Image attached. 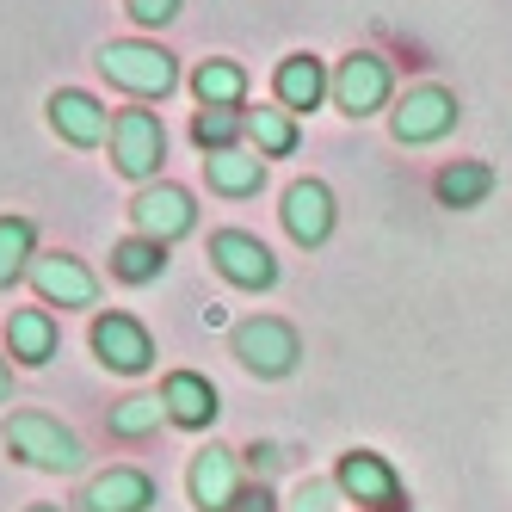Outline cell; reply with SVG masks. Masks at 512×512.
I'll list each match as a JSON object with an SVG mask.
<instances>
[{
    "instance_id": "7402d4cb",
    "label": "cell",
    "mask_w": 512,
    "mask_h": 512,
    "mask_svg": "<svg viewBox=\"0 0 512 512\" xmlns=\"http://www.w3.org/2000/svg\"><path fill=\"white\" fill-rule=\"evenodd\" d=\"M31 260H38V223L31 216H0V290L31 278Z\"/></svg>"
},
{
    "instance_id": "1f68e13d",
    "label": "cell",
    "mask_w": 512,
    "mask_h": 512,
    "mask_svg": "<svg viewBox=\"0 0 512 512\" xmlns=\"http://www.w3.org/2000/svg\"><path fill=\"white\" fill-rule=\"evenodd\" d=\"M25 512H62V506H25Z\"/></svg>"
},
{
    "instance_id": "3957f363",
    "label": "cell",
    "mask_w": 512,
    "mask_h": 512,
    "mask_svg": "<svg viewBox=\"0 0 512 512\" xmlns=\"http://www.w3.org/2000/svg\"><path fill=\"white\" fill-rule=\"evenodd\" d=\"M235 358L247 364L253 377L278 383V377L297 371V358H303V334H297L290 321H278V315H253V321H241V327H235Z\"/></svg>"
},
{
    "instance_id": "ac0fdd59",
    "label": "cell",
    "mask_w": 512,
    "mask_h": 512,
    "mask_svg": "<svg viewBox=\"0 0 512 512\" xmlns=\"http://www.w3.org/2000/svg\"><path fill=\"white\" fill-rule=\"evenodd\" d=\"M56 340H62V327H56V315L50 309H13V321H7V352L19 358V364H50L56 358Z\"/></svg>"
},
{
    "instance_id": "4316f807",
    "label": "cell",
    "mask_w": 512,
    "mask_h": 512,
    "mask_svg": "<svg viewBox=\"0 0 512 512\" xmlns=\"http://www.w3.org/2000/svg\"><path fill=\"white\" fill-rule=\"evenodd\" d=\"M284 512H340V488H334V475H315V482H303L297 494H290Z\"/></svg>"
},
{
    "instance_id": "6da1fadb",
    "label": "cell",
    "mask_w": 512,
    "mask_h": 512,
    "mask_svg": "<svg viewBox=\"0 0 512 512\" xmlns=\"http://www.w3.org/2000/svg\"><path fill=\"white\" fill-rule=\"evenodd\" d=\"M99 75L124 93H136V99H167L179 87V62L149 38H112L99 50Z\"/></svg>"
},
{
    "instance_id": "277c9868",
    "label": "cell",
    "mask_w": 512,
    "mask_h": 512,
    "mask_svg": "<svg viewBox=\"0 0 512 512\" xmlns=\"http://www.w3.org/2000/svg\"><path fill=\"white\" fill-rule=\"evenodd\" d=\"M161 161H167V130H161V118L142 112V105L118 112L112 118V167L124 179H142V186H149V179L161 173Z\"/></svg>"
},
{
    "instance_id": "ffe728a7",
    "label": "cell",
    "mask_w": 512,
    "mask_h": 512,
    "mask_svg": "<svg viewBox=\"0 0 512 512\" xmlns=\"http://www.w3.org/2000/svg\"><path fill=\"white\" fill-rule=\"evenodd\" d=\"M204 179H210L216 198H253V192L266 186V161L253 155V149H223V155L204 161Z\"/></svg>"
},
{
    "instance_id": "e0dca14e",
    "label": "cell",
    "mask_w": 512,
    "mask_h": 512,
    "mask_svg": "<svg viewBox=\"0 0 512 512\" xmlns=\"http://www.w3.org/2000/svg\"><path fill=\"white\" fill-rule=\"evenodd\" d=\"M87 512H149L155 506V482L142 469H105V475H93L87 482V500H81Z\"/></svg>"
},
{
    "instance_id": "ba28073f",
    "label": "cell",
    "mask_w": 512,
    "mask_h": 512,
    "mask_svg": "<svg viewBox=\"0 0 512 512\" xmlns=\"http://www.w3.org/2000/svg\"><path fill=\"white\" fill-rule=\"evenodd\" d=\"M130 223H136L142 241L173 247V241H186L198 229V204H192L186 186H142L136 204H130Z\"/></svg>"
},
{
    "instance_id": "4fadbf2b",
    "label": "cell",
    "mask_w": 512,
    "mask_h": 512,
    "mask_svg": "<svg viewBox=\"0 0 512 512\" xmlns=\"http://www.w3.org/2000/svg\"><path fill=\"white\" fill-rule=\"evenodd\" d=\"M50 130L62 142H75V149H99V142L112 136V112L81 87H56L50 93Z\"/></svg>"
},
{
    "instance_id": "2e32d148",
    "label": "cell",
    "mask_w": 512,
    "mask_h": 512,
    "mask_svg": "<svg viewBox=\"0 0 512 512\" xmlns=\"http://www.w3.org/2000/svg\"><path fill=\"white\" fill-rule=\"evenodd\" d=\"M161 408H167V420L173 426H186V432H204L216 414V383L210 377H198V371H167L161 377Z\"/></svg>"
},
{
    "instance_id": "5bb4252c",
    "label": "cell",
    "mask_w": 512,
    "mask_h": 512,
    "mask_svg": "<svg viewBox=\"0 0 512 512\" xmlns=\"http://www.w3.org/2000/svg\"><path fill=\"white\" fill-rule=\"evenodd\" d=\"M340 210H334V192L321 186V179H297V186L284 192V229L297 247H321L327 235H334Z\"/></svg>"
},
{
    "instance_id": "f1b7e54d",
    "label": "cell",
    "mask_w": 512,
    "mask_h": 512,
    "mask_svg": "<svg viewBox=\"0 0 512 512\" xmlns=\"http://www.w3.org/2000/svg\"><path fill=\"white\" fill-rule=\"evenodd\" d=\"M241 457H247V469L260 475V482H272V475L284 469V445H247Z\"/></svg>"
},
{
    "instance_id": "8fae6325",
    "label": "cell",
    "mask_w": 512,
    "mask_h": 512,
    "mask_svg": "<svg viewBox=\"0 0 512 512\" xmlns=\"http://www.w3.org/2000/svg\"><path fill=\"white\" fill-rule=\"evenodd\" d=\"M31 290L44 297V309H93L99 303V278L75 253H38L31 260Z\"/></svg>"
},
{
    "instance_id": "4dcf8cb0",
    "label": "cell",
    "mask_w": 512,
    "mask_h": 512,
    "mask_svg": "<svg viewBox=\"0 0 512 512\" xmlns=\"http://www.w3.org/2000/svg\"><path fill=\"white\" fill-rule=\"evenodd\" d=\"M7 395H13V358L0 352V401H7Z\"/></svg>"
},
{
    "instance_id": "f546056e",
    "label": "cell",
    "mask_w": 512,
    "mask_h": 512,
    "mask_svg": "<svg viewBox=\"0 0 512 512\" xmlns=\"http://www.w3.org/2000/svg\"><path fill=\"white\" fill-rule=\"evenodd\" d=\"M229 512H284V506H278V500H272V488L260 482V488H241V500H235Z\"/></svg>"
},
{
    "instance_id": "d6986e66",
    "label": "cell",
    "mask_w": 512,
    "mask_h": 512,
    "mask_svg": "<svg viewBox=\"0 0 512 512\" xmlns=\"http://www.w3.org/2000/svg\"><path fill=\"white\" fill-rule=\"evenodd\" d=\"M192 93H198L204 112H241V99H247V68L229 62V56H210V62H198Z\"/></svg>"
},
{
    "instance_id": "9c48e42d",
    "label": "cell",
    "mask_w": 512,
    "mask_h": 512,
    "mask_svg": "<svg viewBox=\"0 0 512 512\" xmlns=\"http://www.w3.org/2000/svg\"><path fill=\"white\" fill-rule=\"evenodd\" d=\"M210 266L223 272L235 290H272V284H278L272 247H266L260 235H247V229H216V235H210Z\"/></svg>"
},
{
    "instance_id": "d4e9b609",
    "label": "cell",
    "mask_w": 512,
    "mask_h": 512,
    "mask_svg": "<svg viewBox=\"0 0 512 512\" xmlns=\"http://www.w3.org/2000/svg\"><path fill=\"white\" fill-rule=\"evenodd\" d=\"M247 136V112H198L192 118V142L204 155H223V149H241Z\"/></svg>"
},
{
    "instance_id": "7c38bea8",
    "label": "cell",
    "mask_w": 512,
    "mask_h": 512,
    "mask_svg": "<svg viewBox=\"0 0 512 512\" xmlns=\"http://www.w3.org/2000/svg\"><path fill=\"white\" fill-rule=\"evenodd\" d=\"M186 488H192V506L198 512H229L241 500V451L229 445H204L186 469Z\"/></svg>"
},
{
    "instance_id": "603a6c76",
    "label": "cell",
    "mask_w": 512,
    "mask_h": 512,
    "mask_svg": "<svg viewBox=\"0 0 512 512\" xmlns=\"http://www.w3.org/2000/svg\"><path fill=\"white\" fill-rule=\"evenodd\" d=\"M432 192H438V204H451V210H475L494 192V167L488 161H451L445 173L432 179Z\"/></svg>"
},
{
    "instance_id": "83f0119b",
    "label": "cell",
    "mask_w": 512,
    "mask_h": 512,
    "mask_svg": "<svg viewBox=\"0 0 512 512\" xmlns=\"http://www.w3.org/2000/svg\"><path fill=\"white\" fill-rule=\"evenodd\" d=\"M124 7H130V19H136L142 31H161V25L179 19V7H186V0H124Z\"/></svg>"
},
{
    "instance_id": "484cf974",
    "label": "cell",
    "mask_w": 512,
    "mask_h": 512,
    "mask_svg": "<svg viewBox=\"0 0 512 512\" xmlns=\"http://www.w3.org/2000/svg\"><path fill=\"white\" fill-rule=\"evenodd\" d=\"M161 420H167L161 395H130V401H118V408H112V438H149Z\"/></svg>"
},
{
    "instance_id": "7a4b0ae2",
    "label": "cell",
    "mask_w": 512,
    "mask_h": 512,
    "mask_svg": "<svg viewBox=\"0 0 512 512\" xmlns=\"http://www.w3.org/2000/svg\"><path fill=\"white\" fill-rule=\"evenodd\" d=\"M0 438H7V451L31 469H50V475H68V469H81V438L68 432L62 420L38 414V408H19L7 426H0Z\"/></svg>"
},
{
    "instance_id": "52a82bcc",
    "label": "cell",
    "mask_w": 512,
    "mask_h": 512,
    "mask_svg": "<svg viewBox=\"0 0 512 512\" xmlns=\"http://www.w3.org/2000/svg\"><path fill=\"white\" fill-rule=\"evenodd\" d=\"M334 488H340V500H352L364 512H401V475L377 451H346L334 469Z\"/></svg>"
},
{
    "instance_id": "44dd1931",
    "label": "cell",
    "mask_w": 512,
    "mask_h": 512,
    "mask_svg": "<svg viewBox=\"0 0 512 512\" xmlns=\"http://www.w3.org/2000/svg\"><path fill=\"white\" fill-rule=\"evenodd\" d=\"M247 142H253V155L260 161H284V155H297V118L284 112V105H260V112H247Z\"/></svg>"
},
{
    "instance_id": "9a60e30c",
    "label": "cell",
    "mask_w": 512,
    "mask_h": 512,
    "mask_svg": "<svg viewBox=\"0 0 512 512\" xmlns=\"http://www.w3.org/2000/svg\"><path fill=\"white\" fill-rule=\"evenodd\" d=\"M272 93H278V105H284L290 118H303V112H315L321 99H334V75H327V62H321V56L297 50V56H284V62H278Z\"/></svg>"
},
{
    "instance_id": "8992f818",
    "label": "cell",
    "mask_w": 512,
    "mask_h": 512,
    "mask_svg": "<svg viewBox=\"0 0 512 512\" xmlns=\"http://www.w3.org/2000/svg\"><path fill=\"white\" fill-rule=\"evenodd\" d=\"M389 93H395V68H389L377 50H352V56L334 68V105H340L346 118H371V112H383Z\"/></svg>"
},
{
    "instance_id": "cb8c5ba5",
    "label": "cell",
    "mask_w": 512,
    "mask_h": 512,
    "mask_svg": "<svg viewBox=\"0 0 512 512\" xmlns=\"http://www.w3.org/2000/svg\"><path fill=\"white\" fill-rule=\"evenodd\" d=\"M161 272H167V247H161V241L130 235V241L112 247V278H118V284H155Z\"/></svg>"
},
{
    "instance_id": "5b68a950",
    "label": "cell",
    "mask_w": 512,
    "mask_h": 512,
    "mask_svg": "<svg viewBox=\"0 0 512 512\" xmlns=\"http://www.w3.org/2000/svg\"><path fill=\"white\" fill-rule=\"evenodd\" d=\"M457 118H463L457 112V93H445V87H408L401 105L389 112V130H395V142H408V149H426V142L451 136Z\"/></svg>"
},
{
    "instance_id": "30bf717a",
    "label": "cell",
    "mask_w": 512,
    "mask_h": 512,
    "mask_svg": "<svg viewBox=\"0 0 512 512\" xmlns=\"http://www.w3.org/2000/svg\"><path fill=\"white\" fill-rule=\"evenodd\" d=\"M93 352L105 371H118V377H142L155 364V340H149V327H142L136 315L112 309V315H99L93 321Z\"/></svg>"
}]
</instances>
